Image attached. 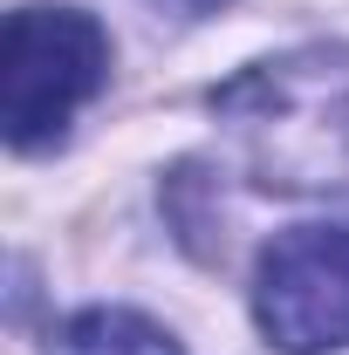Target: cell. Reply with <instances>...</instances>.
Wrapping results in <instances>:
<instances>
[{"label": "cell", "instance_id": "cell-3", "mask_svg": "<svg viewBox=\"0 0 349 355\" xmlns=\"http://www.w3.org/2000/svg\"><path fill=\"white\" fill-rule=\"evenodd\" d=\"M254 321L281 355L349 349V219L295 225L261 253Z\"/></svg>", "mask_w": 349, "mask_h": 355}, {"label": "cell", "instance_id": "cell-4", "mask_svg": "<svg viewBox=\"0 0 349 355\" xmlns=\"http://www.w3.org/2000/svg\"><path fill=\"white\" fill-rule=\"evenodd\" d=\"M48 355H185V349L131 308H83L76 321L55 328Z\"/></svg>", "mask_w": 349, "mask_h": 355}, {"label": "cell", "instance_id": "cell-5", "mask_svg": "<svg viewBox=\"0 0 349 355\" xmlns=\"http://www.w3.org/2000/svg\"><path fill=\"white\" fill-rule=\"evenodd\" d=\"M158 14H178V21H199V14H213V7H226V0H151Z\"/></svg>", "mask_w": 349, "mask_h": 355}, {"label": "cell", "instance_id": "cell-2", "mask_svg": "<svg viewBox=\"0 0 349 355\" xmlns=\"http://www.w3.org/2000/svg\"><path fill=\"white\" fill-rule=\"evenodd\" d=\"M110 83V35L83 7H21L0 42V123L14 150H42Z\"/></svg>", "mask_w": 349, "mask_h": 355}, {"label": "cell", "instance_id": "cell-1", "mask_svg": "<svg viewBox=\"0 0 349 355\" xmlns=\"http://www.w3.org/2000/svg\"><path fill=\"white\" fill-rule=\"evenodd\" d=\"M219 123L274 191L349 184V48H295L213 89Z\"/></svg>", "mask_w": 349, "mask_h": 355}]
</instances>
